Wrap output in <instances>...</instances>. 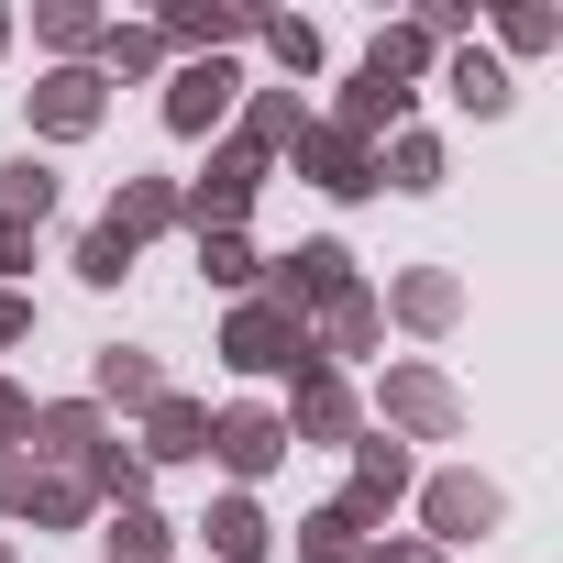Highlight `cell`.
<instances>
[{"label":"cell","instance_id":"cell-21","mask_svg":"<svg viewBox=\"0 0 563 563\" xmlns=\"http://www.w3.org/2000/svg\"><path fill=\"white\" fill-rule=\"evenodd\" d=\"M354 541H365V508H354V497H343V508H321V519L299 530V552H310V563H343Z\"/></svg>","mask_w":563,"mask_h":563},{"label":"cell","instance_id":"cell-1","mask_svg":"<svg viewBox=\"0 0 563 563\" xmlns=\"http://www.w3.org/2000/svg\"><path fill=\"white\" fill-rule=\"evenodd\" d=\"M254 188H265V155H254V144H221V155H210V177H199L177 210H188L199 232H232V221L254 210Z\"/></svg>","mask_w":563,"mask_h":563},{"label":"cell","instance_id":"cell-26","mask_svg":"<svg viewBox=\"0 0 563 563\" xmlns=\"http://www.w3.org/2000/svg\"><path fill=\"white\" fill-rule=\"evenodd\" d=\"M376 321H387V310H376L365 288H343V299H332V354H365V343H376Z\"/></svg>","mask_w":563,"mask_h":563},{"label":"cell","instance_id":"cell-33","mask_svg":"<svg viewBox=\"0 0 563 563\" xmlns=\"http://www.w3.org/2000/svg\"><path fill=\"white\" fill-rule=\"evenodd\" d=\"M0 508H12V519L34 508V464H23V453H0Z\"/></svg>","mask_w":563,"mask_h":563},{"label":"cell","instance_id":"cell-4","mask_svg":"<svg viewBox=\"0 0 563 563\" xmlns=\"http://www.w3.org/2000/svg\"><path fill=\"white\" fill-rule=\"evenodd\" d=\"M387 420L420 431V442H453V431H464V398H453L431 365H398V376H387Z\"/></svg>","mask_w":563,"mask_h":563},{"label":"cell","instance_id":"cell-17","mask_svg":"<svg viewBox=\"0 0 563 563\" xmlns=\"http://www.w3.org/2000/svg\"><path fill=\"white\" fill-rule=\"evenodd\" d=\"M45 210H56V166H34V155L0 166V221H45Z\"/></svg>","mask_w":563,"mask_h":563},{"label":"cell","instance_id":"cell-18","mask_svg":"<svg viewBox=\"0 0 563 563\" xmlns=\"http://www.w3.org/2000/svg\"><path fill=\"white\" fill-rule=\"evenodd\" d=\"M144 453H166V464H177V453H210V409H188V398H155V442H144Z\"/></svg>","mask_w":563,"mask_h":563},{"label":"cell","instance_id":"cell-35","mask_svg":"<svg viewBox=\"0 0 563 563\" xmlns=\"http://www.w3.org/2000/svg\"><path fill=\"white\" fill-rule=\"evenodd\" d=\"M23 254H34V221H0V276H12Z\"/></svg>","mask_w":563,"mask_h":563},{"label":"cell","instance_id":"cell-34","mask_svg":"<svg viewBox=\"0 0 563 563\" xmlns=\"http://www.w3.org/2000/svg\"><path fill=\"white\" fill-rule=\"evenodd\" d=\"M78 508H89L78 486H56V475H34V519H78Z\"/></svg>","mask_w":563,"mask_h":563},{"label":"cell","instance_id":"cell-25","mask_svg":"<svg viewBox=\"0 0 563 563\" xmlns=\"http://www.w3.org/2000/svg\"><path fill=\"white\" fill-rule=\"evenodd\" d=\"M453 100H464V111H508V78H497V56H453Z\"/></svg>","mask_w":563,"mask_h":563},{"label":"cell","instance_id":"cell-5","mask_svg":"<svg viewBox=\"0 0 563 563\" xmlns=\"http://www.w3.org/2000/svg\"><path fill=\"white\" fill-rule=\"evenodd\" d=\"M420 508H431V552H442V541H475V530H497V486H486V475H442Z\"/></svg>","mask_w":563,"mask_h":563},{"label":"cell","instance_id":"cell-7","mask_svg":"<svg viewBox=\"0 0 563 563\" xmlns=\"http://www.w3.org/2000/svg\"><path fill=\"white\" fill-rule=\"evenodd\" d=\"M299 166H310L321 188H343V199H354V188H376V155H365L343 122H310V133H299Z\"/></svg>","mask_w":563,"mask_h":563},{"label":"cell","instance_id":"cell-30","mask_svg":"<svg viewBox=\"0 0 563 563\" xmlns=\"http://www.w3.org/2000/svg\"><path fill=\"white\" fill-rule=\"evenodd\" d=\"M199 265L221 276V288H254V243L243 232H199Z\"/></svg>","mask_w":563,"mask_h":563},{"label":"cell","instance_id":"cell-20","mask_svg":"<svg viewBox=\"0 0 563 563\" xmlns=\"http://www.w3.org/2000/svg\"><path fill=\"white\" fill-rule=\"evenodd\" d=\"M100 398H122V409H155V398H166V376H155L144 354H100Z\"/></svg>","mask_w":563,"mask_h":563},{"label":"cell","instance_id":"cell-10","mask_svg":"<svg viewBox=\"0 0 563 563\" xmlns=\"http://www.w3.org/2000/svg\"><path fill=\"white\" fill-rule=\"evenodd\" d=\"M288 431H310V442H343V431H354V398H343V376L299 365V420H288Z\"/></svg>","mask_w":563,"mask_h":563},{"label":"cell","instance_id":"cell-36","mask_svg":"<svg viewBox=\"0 0 563 563\" xmlns=\"http://www.w3.org/2000/svg\"><path fill=\"white\" fill-rule=\"evenodd\" d=\"M23 332H34V310H23L12 288H0V343H23Z\"/></svg>","mask_w":563,"mask_h":563},{"label":"cell","instance_id":"cell-6","mask_svg":"<svg viewBox=\"0 0 563 563\" xmlns=\"http://www.w3.org/2000/svg\"><path fill=\"white\" fill-rule=\"evenodd\" d=\"M210 453L232 475H265L276 453H288V420H276V409H232V420H210Z\"/></svg>","mask_w":563,"mask_h":563},{"label":"cell","instance_id":"cell-39","mask_svg":"<svg viewBox=\"0 0 563 563\" xmlns=\"http://www.w3.org/2000/svg\"><path fill=\"white\" fill-rule=\"evenodd\" d=\"M0 45H12V23H0Z\"/></svg>","mask_w":563,"mask_h":563},{"label":"cell","instance_id":"cell-2","mask_svg":"<svg viewBox=\"0 0 563 563\" xmlns=\"http://www.w3.org/2000/svg\"><path fill=\"white\" fill-rule=\"evenodd\" d=\"M221 354H232V365H243V376H276V365H310V354H321V343H310V332H299V321H288V310H265V299H254V310H243V321H232V332H221Z\"/></svg>","mask_w":563,"mask_h":563},{"label":"cell","instance_id":"cell-3","mask_svg":"<svg viewBox=\"0 0 563 563\" xmlns=\"http://www.w3.org/2000/svg\"><path fill=\"white\" fill-rule=\"evenodd\" d=\"M343 288H354V254H343V243H299L288 265H276V299H265V310L299 321V310H332Z\"/></svg>","mask_w":563,"mask_h":563},{"label":"cell","instance_id":"cell-23","mask_svg":"<svg viewBox=\"0 0 563 563\" xmlns=\"http://www.w3.org/2000/svg\"><path fill=\"white\" fill-rule=\"evenodd\" d=\"M376 177H398V188H442V144H431V133H398Z\"/></svg>","mask_w":563,"mask_h":563},{"label":"cell","instance_id":"cell-19","mask_svg":"<svg viewBox=\"0 0 563 563\" xmlns=\"http://www.w3.org/2000/svg\"><path fill=\"white\" fill-rule=\"evenodd\" d=\"M365 67H376L387 89H409V78L431 67V34H420V23H398V34H376V56H365Z\"/></svg>","mask_w":563,"mask_h":563},{"label":"cell","instance_id":"cell-29","mask_svg":"<svg viewBox=\"0 0 563 563\" xmlns=\"http://www.w3.org/2000/svg\"><path fill=\"white\" fill-rule=\"evenodd\" d=\"M122 265H133V243H122V232L100 221V232L78 243V276H89V288H122Z\"/></svg>","mask_w":563,"mask_h":563},{"label":"cell","instance_id":"cell-22","mask_svg":"<svg viewBox=\"0 0 563 563\" xmlns=\"http://www.w3.org/2000/svg\"><path fill=\"white\" fill-rule=\"evenodd\" d=\"M299 133H310V111H299V89H265V100H254V133H243V144L265 155V144H299Z\"/></svg>","mask_w":563,"mask_h":563},{"label":"cell","instance_id":"cell-11","mask_svg":"<svg viewBox=\"0 0 563 563\" xmlns=\"http://www.w3.org/2000/svg\"><path fill=\"white\" fill-rule=\"evenodd\" d=\"M398 486H409V442H387V431H376V442H354V508L376 519Z\"/></svg>","mask_w":563,"mask_h":563},{"label":"cell","instance_id":"cell-15","mask_svg":"<svg viewBox=\"0 0 563 563\" xmlns=\"http://www.w3.org/2000/svg\"><path fill=\"white\" fill-rule=\"evenodd\" d=\"M453 310H464V288H453L442 265H420V276H398V321H420V332H442Z\"/></svg>","mask_w":563,"mask_h":563},{"label":"cell","instance_id":"cell-40","mask_svg":"<svg viewBox=\"0 0 563 563\" xmlns=\"http://www.w3.org/2000/svg\"><path fill=\"white\" fill-rule=\"evenodd\" d=\"M0 563H12V552H0Z\"/></svg>","mask_w":563,"mask_h":563},{"label":"cell","instance_id":"cell-16","mask_svg":"<svg viewBox=\"0 0 563 563\" xmlns=\"http://www.w3.org/2000/svg\"><path fill=\"white\" fill-rule=\"evenodd\" d=\"M398 111H409V89H387L376 67H354V89H343V133L365 144V133H376V122H398Z\"/></svg>","mask_w":563,"mask_h":563},{"label":"cell","instance_id":"cell-31","mask_svg":"<svg viewBox=\"0 0 563 563\" xmlns=\"http://www.w3.org/2000/svg\"><path fill=\"white\" fill-rule=\"evenodd\" d=\"M265 45H276V67H288V78L321 67V34H310V23H265Z\"/></svg>","mask_w":563,"mask_h":563},{"label":"cell","instance_id":"cell-12","mask_svg":"<svg viewBox=\"0 0 563 563\" xmlns=\"http://www.w3.org/2000/svg\"><path fill=\"white\" fill-rule=\"evenodd\" d=\"M166 34L221 56V45H243V34H254V12H232V0H177V12H166Z\"/></svg>","mask_w":563,"mask_h":563},{"label":"cell","instance_id":"cell-8","mask_svg":"<svg viewBox=\"0 0 563 563\" xmlns=\"http://www.w3.org/2000/svg\"><path fill=\"white\" fill-rule=\"evenodd\" d=\"M232 89H243V78H232L221 56H210V67H177V89H166V122H177V133H210V122L232 111Z\"/></svg>","mask_w":563,"mask_h":563},{"label":"cell","instance_id":"cell-28","mask_svg":"<svg viewBox=\"0 0 563 563\" xmlns=\"http://www.w3.org/2000/svg\"><path fill=\"white\" fill-rule=\"evenodd\" d=\"M111 563H166V519L122 508V519H111Z\"/></svg>","mask_w":563,"mask_h":563},{"label":"cell","instance_id":"cell-9","mask_svg":"<svg viewBox=\"0 0 563 563\" xmlns=\"http://www.w3.org/2000/svg\"><path fill=\"white\" fill-rule=\"evenodd\" d=\"M34 122H45V133H89V122H100V67H56V78L34 89Z\"/></svg>","mask_w":563,"mask_h":563},{"label":"cell","instance_id":"cell-27","mask_svg":"<svg viewBox=\"0 0 563 563\" xmlns=\"http://www.w3.org/2000/svg\"><path fill=\"white\" fill-rule=\"evenodd\" d=\"M89 486L133 508V497H144V453H111V442H89Z\"/></svg>","mask_w":563,"mask_h":563},{"label":"cell","instance_id":"cell-14","mask_svg":"<svg viewBox=\"0 0 563 563\" xmlns=\"http://www.w3.org/2000/svg\"><path fill=\"white\" fill-rule=\"evenodd\" d=\"M199 530H210V552H221V563H254V552H265V508H254V497H221Z\"/></svg>","mask_w":563,"mask_h":563},{"label":"cell","instance_id":"cell-38","mask_svg":"<svg viewBox=\"0 0 563 563\" xmlns=\"http://www.w3.org/2000/svg\"><path fill=\"white\" fill-rule=\"evenodd\" d=\"M376 563H442V552H431V541H387Z\"/></svg>","mask_w":563,"mask_h":563},{"label":"cell","instance_id":"cell-13","mask_svg":"<svg viewBox=\"0 0 563 563\" xmlns=\"http://www.w3.org/2000/svg\"><path fill=\"white\" fill-rule=\"evenodd\" d=\"M166 221H177V188H166V177H122L111 232H122V243H144V232H166Z\"/></svg>","mask_w":563,"mask_h":563},{"label":"cell","instance_id":"cell-32","mask_svg":"<svg viewBox=\"0 0 563 563\" xmlns=\"http://www.w3.org/2000/svg\"><path fill=\"white\" fill-rule=\"evenodd\" d=\"M100 56L133 78V67H155V34H144V23H111V34H100Z\"/></svg>","mask_w":563,"mask_h":563},{"label":"cell","instance_id":"cell-24","mask_svg":"<svg viewBox=\"0 0 563 563\" xmlns=\"http://www.w3.org/2000/svg\"><path fill=\"white\" fill-rule=\"evenodd\" d=\"M89 442H100V409H45V420H34V453H56V464L89 453Z\"/></svg>","mask_w":563,"mask_h":563},{"label":"cell","instance_id":"cell-37","mask_svg":"<svg viewBox=\"0 0 563 563\" xmlns=\"http://www.w3.org/2000/svg\"><path fill=\"white\" fill-rule=\"evenodd\" d=\"M23 431H34V409H23L12 387H0V442H23Z\"/></svg>","mask_w":563,"mask_h":563}]
</instances>
